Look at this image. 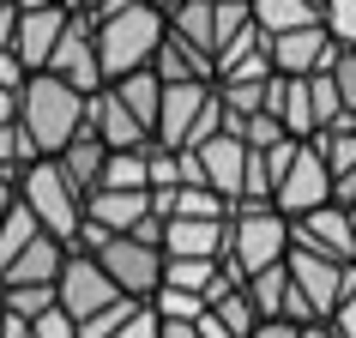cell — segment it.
<instances>
[{"instance_id":"34","label":"cell","mask_w":356,"mask_h":338,"mask_svg":"<svg viewBox=\"0 0 356 338\" xmlns=\"http://www.w3.org/2000/svg\"><path fill=\"white\" fill-rule=\"evenodd\" d=\"M326 31L344 49H356V0H326Z\"/></svg>"},{"instance_id":"51","label":"cell","mask_w":356,"mask_h":338,"mask_svg":"<svg viewBox=\"0 0 356 338\" xmlns=\"http://www.w3.org/2000/svg\"><path fill=\"white\" fill-rule=\"evenodd\" d=\"M308 6H320V13H326V0H308Z\"/></svg>"},{"instance_id":"12","label":"cell","mask_w":356,"mask_h":338,"mask_svg":"<svg viewBox=\"0 0 356 338\" xmlns=\"http://www.w3.org/2000/svg\"><path fill=\"white\" fill-rule=\"evenodd\" d=\"M290 230H296V248H314V254H326V260L338 266H356V211L350 206H320L308 211V218H290Z\"/></svg>"},{"instance_id":"30","label":"cell","mask_w":356,"mask_h":338,"mask_svg":"<svg viewBox=\"0 0 356 338\" xmlns=\"http://www.w3.org/2000/svg\"><path fill=\"white\" fill-rule=\"evenodd\" d=\"M103 188H151L145 175V151H109V169H103Z\"/></svg>"},{"instance_id":"25","label":"cell","mask_w":356,"mask_h":338,"mask_svg":"<svg viewBox=\"0 0 356 338\" xmlns=\"http://www.w3.org/2000/svg\"><path fill=\"white\" fill-rule=\"evenodd\" d=\"M248 296H254L260 320H284V308H290V296H296L290 266H266V272H254V278H248Z\"/></svg>"},{"instance_id":"26","label":"cell","mask_w":356,"mask_h":338,"mask_svg":"<svg viewBox=\"0 0 356 338\" xmlns=\"http://www.w3.org/2000/svg\"><path fill=\"white\" fill-rule=\"evenodd\" d=\"M224 260H188V254H163V284L169 290H193V296H206L211 284H218Z\"/></svg>"},{"instance_id":"40","label":"cell","mask_w":356,"mask_h":338,"mask_svg":"<svg viewBox=\"0 0 356 338\" xmlns=\"http://www.w3.org/2000/svg\"><path fill=\"white\" fill-rule=\"evenodd\" d=\"M175 163H181V188H211V182H206V157H200V151H175Z\"/></svg>"},{"instance_id":"36","label":"cell","mask_w":356,"mask_h":338,"mask_svg":"<svg viewBox=\"0 0 356 338\" xmlns=\"http://www.w3.org/2000/svg\"><path fill=\"white\" fill-rule=\"evenodd\" d=\"M109 242H115V230H103L97 218H85V224H79V236H73L67 248H73V254H103Z\"/></svg>"},{"instance_id":"46","label":"cell","mask_w":356,"mask_h":338,"mask_svg":"<svg viewBox=\"0 0 356 338\" xmlns=\"http://www.w3.org/2000/svg\"><path fill=\"white\" fill-rule=\"evenodd\" d=\"M19 121V91H0V127H13Z\"/></svg>"},{"instance_id":"29","label":"cell","mask_w":356,"mask_h":338,"mask_svg":"<svg viewBox=\"0 0 356 338\" xmlns=\"http://www.w3.org/2000/svg\"><path fill=\"white\" fill-rule=\"evenodd\" d=\"M211 314L224 320L236 338H254V326H260V308H254V296H248V284H242V290H229L224 302H211Z\"/></svg>"},{"instance_id":"41","label":"cell","mask_w":356,"mask_h":338,"mask_svg":"<svg viewBox=\"0 0 356 338\" xmlns=\"http://www.w3.org/2000/svg\"><path fill=\"white\" fill-rule=\"evenodd\" d=\"M254 338H302V326H296V320H260Z\"/></svg>"},{"instance_id":"43","label":"cell","mask_w":356,"mask_h":338,"mask_svg":"<svg viewBox=\"0 0 356 338\" xmlns=\"http://www.w3.org/2000/svg\"><path fill=\"white\" fill-rule=\"evenodd\" d=\"M19 37V6H0V49H13Z\"/></svg>"},{"instance_id":"20","label":"cell","mask_w":356,"mask_h":338,"mask_svg":"<svg viewBox=\"0 0 356 338\" xmlns=\"http://www.w3.org/2000/svg\"><path fill=\"white\" fill-rule=\"evenodd\" d=\"M60 272H67V242H55V236L42 230L37 242L0 272V284H60Z\"/></svg>"},{"instance_id":"6","label":"cell","mask_w":356,"mask_h":338,"mask_svg":"<svg viewBox=\"0 0 356 338\" xmlns=\"http://www.w3.org/2000/svg\"><path fill=\"white\" fill-rule=\"evenodd\" d=\"M49 73L67 79L73 91L97 97L103 85H109V73H103V55H97V19L91 13H73V24H67V37H60L55 61H49Z\"/></svg>"},{"instance_id":"32","label":"cell","mask_w":356,"mask_h":338,"mask_svg":"<svg viewBox=\"0 0 356 338\" xmlns=\"http://www.w3.org/2000/svg\"><path fill=\"white\" fill-rule=\"evenodd\" d=\"M151 308H157V320H200L211 302H206V296H193V290H169V284H163V290L151 296Z\"/></svg>"},{"instance_id":"10","label":"cell","mask_w":356,"mask_h":338,"mask_svg":"<svg viewBox=\"0 0 356 338\" xmlns=\"http://www.w3.org/2000/svg\"><path fill=\"white\" fill-rule=\"evenodd\" d=\"M338 55H344V42H338L326 24L272 37V67H278L284 79H320V73H332V67H338Z\"/></svg>"},{"instance_id":"19","label":"cell","mask_w":356,"mask_h":338,"mask_svg":"<svg viewBox=\"0 0 356 338\" xmlns=\"http://www.w3.org/2000/svg\"><path fill=\"white\" fill-rule=\"evenodd\" d=\"M193 151L206 157V182L236 206V200H242V182H248V145L236 139V133H218L211 145H193Z\"/></svg>"},{"instance_id":"52","label":"cell","mask_w":356,"mask_h":338,"mask_svg":"<svg viewBox=\"0 0 356 338\" xmlns=\"http://www.w3.org/2000/svg\"><path fill=\"white\" fill-rule=\"evenodd\" d=\"M0 6H19V0H0Z\"/></svg>"},{"instance_id":"48","label":"cell","mask_w":356,"mask_h":338,"mask_svg":"<svg viewBox=\"0 0 356 338\" xmlns=\"http://www.w3.org/2000/svg\"><path fill=\"white\" fill-rule=\"evenodd\" d=\"M302 338H338V332H332V320H314V326H302Z\"/></svg>"},{"instance_id":"53","label":"cell","mask_w":356,"mask_h":338,"mask_svg":"<svg viewBox=\"0 0 356 338\" xmlns=\"http://www.w3.org/2000/svg\"><path fill=\"white\" fill-rule=\"evenodd\" d=\"M49 6H60V0H49Z\"/></svg>"},{"instance_id":"14","label":"cell","mask_w":356,"mask_h":338,"mask_svg":"<svg viewBox=\"0 0 356 338\" xmlns=\"http://www.w3.org/2000/svg\"><path fill=\"white\" fill-rule=\"evenodd\" d=\"M211 97H218V85H169L163 91V121H157V145L188 151L200 121H206V109H211Z\"/></svg>"},{"instance_id":"28","label":"cell","mask_w":356,"mask_h":338,"mask_svg":"<svg viewBox=\"0 0 356 338\" xmlns=\"http://www.w3.org/2000/svg\"><path fill=\"white\" fill-rule=\"evenodd\" d=\"M37 236H42V224H37V211L24 206V193H19V206H13V218H6V230H0V272L19 260L24 248L37 242Z\"/></svg>"},{"instance_id":"13","label":"cell","mask_w":356,"mask_h":338,"mask_svg":"<svg viewBox=\"0 0 356 338\" xmlns=\"http://www.w3.org/2000/svg\"><path fill=\"white\" fill-rule=\"evenodd\" d=\"M85 133H97L109 151H145L151 139H157V133H151L145 121H139V115H133L127 103L109 91V85H103V91L85 103Z\"/></svg>"},{"instance_id":"4","label":"cell","mask_w":356,"mask_h":338,"mask_svg":"<svg viewBox=\"0 0 356 338\" xmlns=\"http://www.w3.org/2000/svg\"><path fill=\"white\" fill-rule=\"evenodd\" d=\"M19 193L24 206L37 211V224L55 236V242H73L79 224H85V193L67 182V169H60V157H37V163L19 175Z\"/></svg>"},{"instance_id":"17","label":"cell","mask_w":356,"mask_h":338,"mask_svg":"<svg viewBox=\"0 0 356 338\" xmlns=\"http://www.w3.org/2000/svg\"><path fill=\"white\" fill-rule=\"evenodd\" d=\"M163 254H188V260H224L229 254V218H169Z\"/></svg>"},{"instance_id":"3","label":"cell","mask_w":356,"mask_h":338,"mask_svg":"<svg viewBox=\"0 0 356 338\" xmlns=\"http://www.w3.org/2000/svg\"><path fill=\"white\" fill-rule=\"evenodd\" d=\"M290 248H296V230H290V218L278 206H248V200L229 206V254H224V266L236 278H254L266 266H284Z\"/></svg>"},{"instance_id":"35","label":"cell","mask_w":356,"mask_h":338,"mask_svg":"<svg viewBox=\"0 0 356 338\" xmlns=\"http://www.w3.org/2000/svg\"><path fill=\"white\" fill-rule=\"evenodd\" d=\"M31 338H79V320L67 308H49L42 320H31Z\"/></svg>"},{"instance_id":"7","label":"cell","mask_w":356,"mask_h":338,"mask_svg":"<svg viewBox=\"0 0 356 338\" xmlns=\"http://www.w3.org/2000/svg\"><path fill=\"white\" fill-rule=\"evenodd\" d=\"M55 290H60V308H67L79 326L91 314H103L109 302H121V284L103 272V260H97V254H73V248H67V272H60Z\"/></svg>"},{"instance_id":"42","label":"cell","mask_w":356,"mask_h":338,"mask_svg":"<svg viewBox=\"0 0 356 338\" xmlns=\"http://www.w3.org/2000/svg\"><path fill=\"white\" fill-rule=\"evenodd\" d=\"M0 338H31V320L13 314V308H0Z\"/></svg>"},{"instance_id":"38","label":"cell","mask_w":356,"mask_h":338,"mask_svg":"<svg viewBox=\"0 0 356 338\" xmlns=\"http://www.w3.org/2000/svg\"><path fill=\"white\" fill-rule=\"evenodd\" d=\"M24 79H31V67L19 61V49H0V91H24Z\"/></svg>"},{"instance_id":"31","label":"cell","mask_w":356,"mask_h":338,"mask_svg":"<svg viewBox=\"0 0 356 338\" xmlns=\"http://www.w3.org/2000/svg\"><path fill=\"white\" fill-rule=\"evenodd\" d=\"M236 139H242V145L248 151H272V145H284V139H290V133H284V121H278V115H248V121H242V127H236Z\"/></svg>"},{"instance_id":"21","label":"cell","mask_w":356,"mask_h":338,"mask_svg":"<svg viewBox=\"0 0 356 338\" xmlns=\"http://www.w3.org/2000/svg\"><path fill=\"white\" fill-rule=\"evenodd\" d=\"M60 169H67V182L79 193H97L103 188V169H109V145L97 139V133H79L73 145L60 151Z\"/></svg>"},{"instance_id":"5","label":"cell","mask_w":356,"mask_h":338,"mask_svg":"<svg viewBox=\"0 0 356 338\" xmlns=\"http://www.w3.org/2000/svg\"><path fill=\"white\" fill-rule=\"evenodd\" d=\"M284 266H290L296 290L314 302L320 320H332L338 302L356 290V266H338V260H326V254H314V248H290V260H284Z\"/></svg>"},{"instance_id":"45","label":"cell","mask_w":356,"mask_h":338,"mask_svg":"<svg viewBox=\"0 0 356 338\" xmlns=\"http://www.w3.org/2000/svg\"><path fill=\"white\" fill-rule=\"evenodd\" d=\"M163 338H200V320H163Z\"/></svg>"},{"instance_id":"37","label":"cell","mask_w":356,"mask_h":338,"mask_svg":"<svg viewBox=\"0 0 356 338\" xmlns=\"http://www.w3.org/2000/svg\"><path fill=\"white\" fill-rule=\"evenodd\" d=\"M115 338H163V320H157V308L145 302V308H139V314H133V320H127V326H121Z\"/></svg>"},{"instance_id":"1","label":"cell","mask_w":356,"mask_h":338,"mask_svg":"<svg viewBox=\"0 0 356 338\" xmlns=\"http://www.w3.org/2000/svg\"><path fill=\"white\" fill-rule=\"evenodd\" d=\"M91 19H97V55H103L109 85L127 79V73H145L157 61V49H163V37H169V13L145 6V0H109Z\"/></svg>"},{"instance_id":"33","label":"cell","mask_w":356,"mask_h":338,"mask_svg":"<svg viewBox=\"0 0 356 338\" xmlns=\"http://www.w3.org/2000/svg\"><path fill=\"white\" fill-rule=\"evenodd\" d=\"M139 308H145V302H133V296L109 302L103 314H91V320H85V326H79V338H115V332H121V326H127L133 314H139Z\"/></svg>"},{"instance_id":"11","label":"cell","mask_w":356,"mask_h":338,"mask_svg":"<svg viewBox=\"0 0 356 338\" xmlns=\"http://www.w3.org/2000/svg\"><path fill=\"white\" fill-rule=\"evenodd\" d=\"M332 200H338V182H332V169H326V157H320L314 145H302L296 169H290L284 188L272 193V206H278L284 218H308V211L332 206Z\"/></svg>"},{"instance_id":"27","label":"cell","mask_w":356,"mask_h":338,"mask_svg":"<svg viewBox=\"0 0 356 338\" xmlns=\"http://www.w3.org/2000/svg\"><path fill=\"white\" fill-rule=\"evenodd\" d=\"M0 308H13L24 320H42L49 308H60V290L55 284H0Z\"/></svg>"},{"instance_id":"9","label":"cell","mask_w":356,"mask_h":338,"mask_svg":"<svg viewBox=\"0 0 356 338\" xmlns=\"http://www.w3.org/2000/svg\"><path fill=\"white\" fill-rule=\"evenodd\" d=\"M67 24H73V13H67V6H49V0H19V37H13V49H19V61L31 67V73H49V61H55L60 37H67Z\"/></svg>"},{"instance_id":"16","label":"cell","mask_w":356,"mask_h":338,"mask_svg":"<svg viewBox=\"0 0 356 338\" xmlns=\"http://www.w3.org/2000/svg\"><path fill=\"white\" fill-rule=\"evenodd\" d=\"M266 115H278L290 139H314V133H320V121H314V91H308V79H284V73H278L272 85H266Z\"/></svg>"},{"instance_id":"47","label":"cell","mask_w":356,"mask_h":338,"mask_svg":"<svg viewBox=\"0 0 356 338\" xmlns=\"http://www.w3.org/2000/svg\"><path fill=\"white\" fill-rule=\"evenodd\" d=\"M60 6H67V13H103L109 0H60Z\"/></svg>"},{"instance_id":"15","label":"cell","mask_w":356,"mask_h":338,"mask_svg":"<svg viewBox=\"0 0 356 338\" xmlns=\"http://www.w3.org/2000/svg\"><path fill=\"white\" fill-rule=\"evenodd\" d=\"M151 188H97V193H85V218H97L103 230H115V236H133V230L151 218Z\"/></svg>"},{"instance_id":"50","label":"cell","mask_w":356,"mask_h":338,"mask_svg":"<svg viewBox=\"0 0 356 338\" xmlns=\"http://www.w3.org/2000/svg\"><path fill=\"white\" fill-rule=\"evenodd\" d=\"M145 6H157V13H169V6H181V0H145Z\"/></svg>"},{"instance_id":"24","label":"cell","mask_w":356,"mask_h":338,"mask_svg":"<svg viewBox=\"0 0 356 338\" xmlns=\"http://www.w3.org/2000/svg\"><path fill=\"white\" fill-rule=\"evenodd\" d=\"M254 24H260L266 37H290V31L326 24V13H320V6H308V0H254Z\"/></svg>"},{"instance_id":"18","label":"cell","mask_w":356,"mask_h":338,"mask_svg":"<svg viewBox=\"0 0 356 338\" xmlns=\"http://www.w3.org/2000/svg\"><path fill=\"white\" fill-rule=\"evenodd\" d=\"M151 67H157L163 85H218V61H211L206 49H193L188 37H175V31L163 37V49H157Z\"/></svg>"},{"instance_id":"2","label":"cell","mask_w":356,"mask_h":338,"mask_svg":"<svg viewBox=\"0 0 356 338\" xmlns=\"http://www.w3.org/2000/svg\"><path fill=\"white\" fill-rule=\"evenodd\" d=\"M85 103H91V97L73 91L67 79L31 73L24 91H19V127L31 133V145H37L42 157H60V151L85 133Z\"/></svg>"},{"instance_id":"49","label":"cell","mask_w":356,"mask_h":338,"mask_svg":"<svg viewBox=\"0 0 356 338\" xmlns=\"http://www.w3.org/2000/svg\"><path fill=\"white\" fill-rule=\"evenodd\" d=\"M338 206H350V211H356V175H350V182H338Z\"/></svg>"},{"instance_id":"22","label":"cell","mask_w":356,"mask_h":338,"mask_svg":"<svg viewBox=\"0 0 356 338\" xmlns=\"http://www.w3.org/2000/svg\"><path fill=\"white\" fill-rule=\"evenodd\" d=\"M115 97H121V103H127L133 115H139V121H145L151 133H157V121H163V79H157V67H145V73H127V79H115L109 85Z\"/></svg>"},{"instance_id":"23","label":"cell","mask_w":356,"mask_h":338,"mask_svg":"<svg viewBox=\"0 0 356 338\" xmlns=\"http://www.w3.org/2000/svg\"><path fill=\"white\" fill-rule=\"evenodd\" d=\"M169 31L188 37L193 49H206V55L218 61V6H211V0H181V6H169Z\"/></svg>"},{"instance_id":"44","label":"cell","mask_w":356,"mask_h":338,"mask_svg":"<svg viewBox=\"0 0 356 338\" xmlns=\"http://www.w3.org/2000/svg\"><path fill=\"white\" fill-rule=\"evenodd\" d=\"M200 338H236V332H229L224 320H218V314H211V308H206V314H200Z\"/></svg>"},{"instance_id":"8","label":"cell","mask_w":356,"mask_h":338,"mask_svg":"<svg viewBox=\"0 0 356 338\" xmlns=\"http://www.w3.org/2000/svg\"><path fill=\"white\" fill-rule=\"evenodd\" d=\"M97 260H103V272L121 284V296H133V302H151L157 290H163V248H145V242H133V236H115Z\"/></svg>"},{"instance_id":"39","label":"cell","mask_w":356,"mask_h":338,"mask_svg":"<svg viewBox=\"0 0 356 338\" xmlns=\"http://www.w3.org/2000/svg\"><path fill=\"white\" fill-rule=\"evenodd\" d=\"M332 79H338V91H344V109L356 115V49H344V55H338Z\"/></svg>"}]
</instances>
